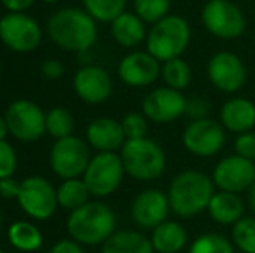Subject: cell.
<instances>
[{"label": "cell", "mask_w": 255, "mask_h": 253, "mask_svg": "<svg viewBox=\"0 0 255 253\" xmlns=\"http://www.w3.org/2000/svg\"><path fill=\"white\" fill-rule=\"evenodd\" d=\"M98 21L87 10L64 7L49 17L47 33L57 47L70 52H85L98 40Z\"/></svg>", "instance_id": "6da1fadb"}, {"label": "cell", "mask_w": 255, "mask_h": 253, "mask_svg": "<svg viewBox=\"0 0 255 253\" xmlns=\"http://www.w3.org/2000/svg\"><path fill=\"white\" fill-rule=\"evenodd\" d=\"M214 192L212 177L198 170H184L172 179L167 194L172 212L182 219H191L207 212Z\"/></svg>", "instance_id": "7a4b0ae2"}, {"label": "cell", "mask_w": 255, "mask_h": 253, "mask_svg": "<svg viewBox=\"0 0 255 253\" xmlns=\"http://www.w3.org/2000/svg\"><path fill=\"white\" fill-rule=\"evenodd\" d=\"M68 234L80 245H103L117 229V215L103 201H89L70 212L66 222Z\"/></svg>", "instance_id": "3957f363"}, {"label": "cell", "mask_w": 255, "mask_h": 253, "mask_svg": "<svg viewBox=\"0 0 255 253\" xmlns=\"http://www.w3.org/2000/svg\"><path fill=\"white\" fill-rule=\"evenodd\" d=\"M191 40V26L182 16L168 14L154 23L146 37V51L160 63L181 58Z\"/></svg>", "instance_id": "277c9868"}, {"label": "cell", "mask_w": 255, "mask_h": 253, "mask_svg": "<svg viewBox=\"0 0 255 253\" xmlns=\"http://www.w3.org/2000/svg\"><path fill=\"white\" fill-rule=\"evenodd\" d=\"M125 173L137 180H154L167 169V155L156 141L149 137L127 139L122 146Z\"/></svg>", "instance_id": "5b68a950"}, {"label": "cell", "mask_w": 255, "mask_h": 253, "mask_svg": "<svg viewBox=\"0 0 255 253\" xmlns=\"http://www.w3.org/2000/svg\"><path fill=\"white\" fill-rule=\"evenodd\" d=\"M89 144L75 135L56 139L49 153V163L57 177L63 180L84 175L91 162Z\"/></svg>", "instance_id": "8992f818"}, {"label": "cell", "mask_w": 255, "mask_h": 253, "mask_svg": "<svg viewBox=\"0 0 255 253\" xmlns=\"http://www.w3.org/2000/svg\"><path fill=\"white\" fill-rule=\"evenodd\" d=\"M125 175L122 156L117 153H98L91 158L82 179L96 198H106L120 187Z\"/></svg>", "instance_id": "52a82bcc"}, {"label": "cell", "mask_w": 255, "mask_h": 253, "mask_svg": "<svg viewBox=\"0 0 255 253\" xmlns=\"http://www.w3.org/2000/svg\"><path fill=\"white\" fill-rule=\"evenodd\" d=\"M202 23L208 33L222 40L242 37L247 28L243 10L229 0H208L202 9Z\"/></svg>", "instance_id": "ba28073f"}, {"label": "cell", "mask_w": 255, "mask_h": 253, "mask_svg": "<svg viewBox=\"0 0 255 253\" xmlns=\"http://www.w3.org/2000/svg\"><path fill=\"white\" fill-rule=\"evenodd\" d=\"M0 40L14 52H31L42 42V28L26 12H9L0 17Z\"/></svg>", "instance_id": "9c48e42d"}, {"label": "cell", "mask_w": 255, "mask_h": 253, "mask_svg": "<svg viewBox=\"0 0 255 253\" xmlns=\"http://www.w3.org/2000/svg\"><path fill=\"white\" fill-rule=\"evenodd\" d=\"M16 201L28 217L35 220H47L57 208V192L45 177L31 175L21 182Z\"/></svg>", "instance_id": "30bf717a"}, {"label": "cell", "mask_w": 255, "mask_h": 253, "mask_svg": "<svg viewBox=\"0 0 255 253\" xmlns=\"http://www.w3.org/2000/svg\"><path fill=\"white\" fill-rule=\"evenodd\" d=\"M5 122L14 139L21 142H33L45 134V113L38 104L26 99L10 102L5 111Z\"/></svg>", "instance_id": "8fae6325"}, {"label": "cell", "mask_w": 255, "mask_h": 253, "mask_svg": "<svg viewBox=\"0 0 255 253\" xmlns=\"http://www.w3.org/2000/svg\"><path fill=\"white\" fill-rule=\"evenodd\" d=\"M226 142V128L212 118L193 120L182 132V144L198 158H210L217 155Z\"/></svg>", "instance_id": "7c38bea8"}, {"label": "cell", "mask_w": 255, "mask_h": 253, "mask_svg": "<svg viewBox=\"0 0 255 253\" xmlns=\"http://www.w3.org/2000/svg\"><path fill=\"white\" fill-rule=\"evenodd\" d=\"M207 77L217 90L235 94L245 87L247 68L235 52L219 51L208 59Z\"/></svg>", "instance_id": "4fadbf2b"}, {"label": "cell", "mask_w": 255, "mask_h": 253, "mask_svg": "<svg viewBox=\"0 0 255 253\" xmlns=\"http://www.w3.org/2000/svg\"><path fill=\"white\" fill-rule=\"evenodd\" d=\"M212 180L219 191H229L236 194L250 191L255 182V162L238 155L224 156L215 165Z\"/></svg>", "instance_id": "5bb4252c"}, {"label": "cell", "mask_w": 255, "mask_h": 253, "mask_svg": "<svg viewBox=\"0 0 255 253\" xmlns=\"http://www.w3.org/2000/svg\"><path fill=\"white\" fill-rule=\"evenodd\" d=\"M188 99L181 90L170 87H156L142 101V113L154 123H170L186 115Z\"/></svg>", "instance_id": "9a60e30c"}, {"label": "cell", "mask_w": 255, "mask_h": 253, "mask_svg": "<svg viewBox=\"0 0 255 253\" xmlns=\"http://www.w3.org/2000/svg\"><path fill=\"white\" fill-rule=\"evenodd\" d=\"M118 77L128 87H148L161 77V63L148 51H134L122 58Z\"/></svg>", "instance_id": "2e32d148"}, {"label": "cell", "mask_w": 255, "mask_h": 253, "mask_svg": "<svg viewBox=\"0 0 255 253\" xmlns=\"http://www.w3.org/2000/svg\"><path fill=\"white\" fill-rule=\"evenodd\" d=\"M168 194L160 189H144L134 198L130 206L132 220L141 229H154L161 222L168 220L170 213Z\"/></svg>", "instance_id": "e0dca14e"}, {"label": "cell", "mask_w": 255, "mask_h": 253, "mask_svg": "<svg viewBox=\"0 0 255 253\" xmlns=\"http://www.w3.org/2000/svg\"><path fill=\"white\" fill-rule=\"evenodd\" d=\"M73 88L78 97L87 104H103L113 92V82L104 68L85 64L75 73Z\"/></svg>", "instance_id": "ac0fdd59"}, {"label": "cell", "mask_w": 255, "mask_h": 253, "mask_svg": "<svg viewBox=\"0 0 255 253\" xmlns=\"http://www.w3.org/2000/svg\"><path fill=\"white\" fill-rule=\"evenodd\" d=\"M87 142L91 148L98 149V153H117L125 144V137L122 122L113 118H96L87 127Z\"/></svg>", "instance_id": "d6986e66"}, {"label": "cell", "mask_w": 255, "mask_h": 253, "mask_svg": "<svg viewBox=\"0 0 255 253\" xmlns=\"http://www.w3.org/2000/svg\"><path fill=\"white\" fill-rule=\"evenodd\" d=\"M219 122L228 132L243 134L255 127V104L245 97H231L222 104Z\"/></svg>", "instance_id": "ffe728a7"}, {"label": "cell", "mask_w": 255, "mask_h": 253, "mask_svg": "<svg viewBox=\"0 0 255 253\" xmlns=\"http://www.w3.org/2000/svg\"><path fill=\"white\" fill-rule=\"evenodd\" d=\"M207 213L219 226H235L245 213V203L240 194L229 191H215L208 203Z\"/></svg>", "instance_id": "44dd1931"}, {"label": "cell", "mask_w": 255, "mask_h": 253, "mask_svg": "<svg viewBox=\"0 0 255 253\" xmlns=\"http://www.w3.org/2000/svg\"><path fill=\"white\" fill-rule=\"evenodd\" d=\"M111 37L122 47H137L148 37L146 23L135 12H127L125 10L111 23Z\"/></svg>", "instance_id": "7402d4cb"}, {"label": "cell", "mask_w": 255, "mask_h": 253, "mask_svg": "<svg viewBox=\"0 0 255 253\" xmlns=\"http://www.w3.org/2000/svg\"><path fill=\"white\" fill-rule=\"evenodd\" d=\"M154 253H181L188 245V231L175 220H165L151 231Z\"/></svg>", "instance_id": "603a6c76"}, {"label": "cell", "mask_w": 255, "mask_h": 253, "mask_svg": "<svg viewBox=\"0 0 255 253\" xmlns=\"http://www.w3.org/2000/svg\"><path fill=\"white\" fill-rule=\"evenodd\" d=\"M101 253H154L151 240L137 231H115L103 243Z\"/></svg>", "instance_id": "cb8c5ba5"}, {"label": "cell", "mask_w": 255, "mask_h": 253, "mask_svg": "<svg viewBox=\"0 0 255 253\" xmlns=\"http://www.w3.org/2000/svg\"><path fill=\"white\" fill-rule=\"evenodd\" d=\"M9 243L19 252H37L44 243L40 229L26 220H17L9 227Z\"/></svg>", "instance_id": "d4e9b609"}, {"label": "cell", "mask_w": 255, "mask_h": 253, "mask_svg": "<svg viewBox=\"0 0 255 253\" xmlns=\"http://www.w3.org/2000/svg\"><path fill=\"white\" fill-rule=\"evenodd\" d=\"M57 192V205L64 210H73L84 206L85 203H89L91 198V191H89L87 184L84 179L77 177V179H66L61 182V186L56 189Z\"/></svg>", "instance_id": "484cf974"}, {"label": "cell", "mask_w": 255, "mask_h": 253, "mask_svg": "<svg viewBox=\"0 0 255 253\" xmlns=\"http://www.w3.org/2000/svg\"><path fill=\"white\" fill-rule=\"evenodd\" d=\"M191 66L184 61L182 58H175L170 61L161 63V78L165 85L175 90H184L191 84Z\"/></svg>", "instance_id": "4316f807"}, {"label": "cell", "mask_w": 255, "mask_h": 253, "mask_svg": "<svg viewBox=\"0 0 255 253\" xmlns=\"http://www.w3.org/2000/svg\"><path fill=\"white\" fill-rule=\"evenodd\" d=\"M127 0H84V7L99 23H113L122 12H125Z\"/></svg>", "instance_id": "83f0119b"}, {"label": "cell", "mask_w": 255, "mask_h": 253, "mask_svg": "<svg viewBox=\"0 0 255 253\" xmlns=\"http://www.w3.org/2000/svg\"><path fill=\"white\" fill-rule=\"evenodd\" d=\"M188 253H235V245L221 233H203L193 241Z\"/></svg>", "instance_id": "f1b7e54d"}, {"label": "cell", "mask_w": 255, "mask_h": 253, "mask_svg": "<svg viewBox=\"0 0 255 253\" xmlns=\"http://www.w3.org/2000/svg\"><path fill=\"white\" fill-rule=\"evenodd\" d=\"M231 241L242 253H255V217H243L231 226Z\"/></svg>", "instance_id": "f546056e"}, {"label": "cell", "mask_w": 255, "mask_h": 253, "mask_svg": "<svg viewBox=\"0 0 255 253\" xmlns=\"http://www.w3.org/2000/svg\"><path fill=\"white\" fill-rule=\"evenodd\" d=\"M75 120L66 108H52L45 113V130L56 139H63L73 134Z\"/></svg>", "instance_id": "4dcf8cb0"}, {"label": "cell", "mask_w": 255, "mask_h": 253, "mask_svg": "<svg viewBox=\"0 0 255 253\" xmlns=\"http://www.w3.org/2000/svg\"><path fill=\"white\" fill-rule=\"evenodd\" d=\"M172 0H134V10L144 23L154 24L170 12Z\"/></svg>", "instance_id": "1f68e13d"}, {"label": "cell", "mask_w": 255, "mask_h": 253, "mask_svg": "<svg viewBox=\"0 0 255 253\" xmlns=\"http://www.w3.org/2000/svg\"><path fill=\"white\" fill-rule=\"evenodd\" d=\"M122 127H124L127 139L146 137V134H148V118L144 116V113H127L124 116V120H122Z\"/></svg>", "instance_id": "d6a6232c"}, {"label": "cell", "mask_w": 255, "mask_h": 253, "mask_svg": "<svg viewBox=\"0 0 255 253\" xmlns=\"http://www.w3.org/2000/svg\"><path fill=\"white\" fill-rule=\"evenodd\" d=\"M17 169V156L7 141H0V179L12 177Z\"/></svg>", "instance_id": "836d02e7"}, {"label": "cell", "mask_w": 255, "mask_h": 253, "mask_svg": "<svg viewBox=\"0 0 255 253\" xmlns=\"http://www.w3.org/2000/svg\"><path fill=\"white\" fill-rule=\"evenodd\" d=\"M235 155L250 160V162H255V132L254 130L236 134Z\"/></svg>", "instance_id": "e575fe53"}, {"label": "cell", "mask_w": 255, "mask_h": 253, "mask_svg": "<svg viewBox=\"0 0 255 253\" xmlns=\"http://www.w3.org/2000/svg\"><path fill=\"white\" fill-rule=\"evenodd\" d=\"M210 113V102L207 97H189L186 104V116L193 120H203L208 118Z\"/></svg>", "instance_id": "d590c367"}, {"label": "cell", "mask_w": 255, "mask_h": 253, "mask_svg": "<svg viewBox=\"0 0 255 253\" xmlns=\"http://www.w3.org/2000/svg\"><path fill=\"white\" fill-rule=\"evenodd\" d=\"M21 191V182H17L12 177L0 179V198L3 199H17Z\"/></svg>", "instance_id": "8d00e7d4"}, {"label": "cell", "mask_w": 255, "mask_h": 253, "mask_svg": "<svg viewBox=\"0 0 255 253\" xmlns=\"http://www.w3.org/2000/svg\"><path fill=\"white\" fill-rule=\"evenodd\" d=\"M64 73V66L61 61L57 59H47L44 64H42V75L49 80H57L59 77H63Z\"/></svg>", "instance_id": "74e56055"}, {"label": "cell", "mask_w": 255, "mask_h": 253, "mask_svg": "<svg viewBox=\"0 0 255 253\" xmlns=\"http://www.w3.org/2000/svg\"><path fill=\"white\" fill-rule=\"evenodd\" d=\"M49 253H85L82 245L75 240H61L51 248Z\"/></svg>", "instance_id": "f35d334b"}, {"label": "cell", "mask_w": 255, "mask_h": 253, "mask_svg": "<svg viewBox=\"0 0 255 253\" xmlns=\"http://www.w3.org/2000/svg\"><path fill=\"white\" fill-rule=\"evenodd\" d=\"M9 12H26L35 0H0Z\"/></svg>", "instance_id": "ab89813d"}, {"label": "cell", "mask_w": 255, "mask_h": 253, "mask_svg": "<svg viewBox=\"0 0 255 253\" xmlns=\"http://www.w3.org/2000/svg\"><path fill=\"white\" fill-rule=\"evenodd\" d=\"M9 125L5 122V116H0V141H5L7 135H9Z\"/></svg>", "instance_id": "60d3db41"}, {"label": "cell", "mask_w": 255, "mask_h": 253, "mask_svg": "<svg viewBox=\"0 0 255 253\" xmlns=\"http://www.w3.org/2000/svg\"><path fill=\"white\" fill-rule=\"evenodd\" d=\"M249 205H250V208H252L254 213H255V182H254V186L250 187V191H249Z\"/></svg>", "instance_id": "b9f144b4"}, {"label": "cell", "mask_w": 255, "mask_h": 253, "mask_svg": "<svg viewBox=\"0 0 255 253\" xmlns=\"http://www.w3.org/2000/svg\"><path fill=\"white\" fill-rule=\"evenodd\" d=\"M42 2H45V3H54V2H59V0H42Z\"/></svg>", "instance_id": "7bdbcfd3"}, {"label": "cell", "mask_w": 255, "mask_h": 253, "mask_svg": "<svg viewBox=\"0 0 255 253\" xmlns=\"http://www.w3.org/2000/svg\"><path fill=\"white\" fill-rule=\"evenodd\" d=\"M0 227H2V212H0Z\"/></svg>", "instance_id": "ee69618b"}, {"label": "cell", "mask_w": 255, "mask_h": 253, "mask_svg": "<svg viewBox=\"0 0 255 253\" xmlns=\"http://www.w3.org/2000/svg\"><path fill=\"white\" fill-rule=\"evenodd\" d=\"M0 253H3V250H2V248H0Z\"/></svg>", "instance_id": "f6af8a7d"}]
</instances>
